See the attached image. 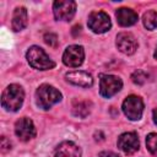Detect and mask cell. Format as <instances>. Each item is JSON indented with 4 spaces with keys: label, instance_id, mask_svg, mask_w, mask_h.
I'll list each match as a JSON object with an SVG mask.
<instances>
[{
    "label": "cell",
    "instance_id": "1",
    "mask_svg": "<svg viewBox=\"0 0 157 157\" xmlns=\"http://www.w3.org/2000/svg\"><path fill=\"white\" fill-rule=\"evenodd\" d=\"M25 98V92L18 85L7 86L1 94V105L6 110L16 112L21 108Z\"/></svg>",
    "mask_w": 157,
    "mask_h": 157
},
{
    "label": "cell",
    "instance_id": "2",
    "mask_svg": "<svg viewBox=\"0 0 157 157\" xmlns=\"http://www.w3.org/2000/svg\"><path fill=\"white\" fill-rule=\"evenodd\" d=\"M37 105L42 109H49L53 104L61 101V93L50 85H42L36 91Z\"/></svg>",
    "mask_w": 157,
    "mask_h": 157
},
{
    "label": "cell",
    "instance_id": "3",
    "mask_svg": "<svg viewBox=\"0 0 157 157\" xmlns=\"http://www.w3.org/2000/svg\"><path fill=\"white\" fill-rule=\"evenodd\" d=\"M26 58L29 65L38 70H49L55 66V63L50 60L49 56L44 53V50L37 45H33L27 50Z\"/></svg>",
    "mask_w": 157,
    "mask_h": 157
},
{
    "label": "cell",
    "instance_id": "4",
    "mask_svg": "<svg viewBox=\"0 0 157 157\" xmlns=\"http://www.w3.org/2000/svg\"><path fill=\"white\" fill-rule=\"evenodd\" d=\"M123 87V81L114 75H101L99 93L104 98H110Z\"/></svg>",
    "mask_w": 157,
    "mask_h": 157
},
{
    "label": "cell",
    "instance_id": "5",
    "mask_svg": "<svg viewBox=\"0 0 157 157\" xmlns=\"http://www.w3.org/2000/svg\"><path fill=\"white\" fill-rule=\"evenodd\" d=\"M123 112L130 120H139L142 117L144 102L139 96H129L123 102Z\"/></svg>",
    "mask_w": 157,
    "mask_h": 157
},
{
    "label": "cell",
    "instance_id": "6",
    "mask_svg": "<svg viewBox=\"0 0 157 157\" xmlns=\"http://www.w3.org/2000/svg\"><path fill=\"white\" fill-rule=\"evenodd\" d=\"M87 25H88L90 29L94 33H104V32L109 31V28L112 26L109 16L103 11L91 12V15L88 16Z\"/></svg>",
    "mask_w": 157,
    "mask_h": 157
},
{
    "label": "cell",
    "instance_id": "7",
    "mask_svg": "<svg viewBox=\"0 0 157 157\" xmlns=\"http://www.w3.org/2000/svg\"><path fill=\"white\" fill-rule=\"evenodd\" d=\"M53 12L56 20L70 21L76 12V2L72 0H59L53 4Z\"/></svg>",
    "mask_w": 157,
    "mask_h": 157
},
{
    "label": "cell",
    "instance_id": "8",
    "mask_svg": "<svg viewBox=\"0 0 157 157\" xmlns=\"http://www.w3.org/2000/svg\"><path fill=\"white\" fill-rule=\"evenodd\" d=\"M85 52L81 45H70L65 49L63 54V61L66 66L77 67L83 63Z\"/></svg>",
    "mask_w": 157,
    "mask_h": 157
},
{
    "label": "cell",
    "instance_id": "9",
    "mask_svg": "<svg viewBox=\"0 0 157 157\" xmlns=\"http://www.w3.org/2000/svg\"><path fill=\"white\" fill-rule=\"evenodd\" d=\"M15 134L21 141H28L36 136V128L29 118H21L15 124Z\"/></svg>",
    "mask_w": 157,
    "mask_h": 157
},
{
    "label": "cell",
    "instance_id": "10",
    "mask_svg": "<svg viewBox=\"0 0 157 157\" xmlns=\"http://www.w3.org/2000/svg\"><path fill=\"white\" fill-rule=\"evenodd\" d=\"M118 147L126 155H131L139 150V139L135 132H124L118 139Z\"/></svg>",
    "mask_w": 157,
    "mask_h": 157
},
{
    "label": "cell",
    "instance_id": "11",
    "mask_svg": "<svg viewBox=\"0 0 157 157\" xmlns=\"http://www.w3.org/2000/svg\"><path fill=\"white\" fill-rule=\"evenodd\" d=\"M117 47L124 54H134L137 48V42L131 33L121 32L117 36Z\"/></svg>",
    "mask_w": 157,
    "mask_h": 157
},
{
    "label": "cell",
    "instance_id": "12",
    "mask_svg": "<svg viewBox=\"0 0 157 157\" xmlns=\"http://www.w3.org/2000/svg\"><path fill=\"white\" fill-rule=\"evenodd\" d=\"M65 78L76 85V86H81V87H91L92 83H93V78L92 76L86 72V71H71V72H67L65 75Z\"/></svg>",
    "mask_w": 157,
    "mask_h": 157
},
{
    "label": "cell",
    "instance_id": "13",
    "mask_svg": "<svg viewBox=\"0 0 157 157\" xmlns=\"http://www.w3.org/2000/svg\"><path fill=\"white\" fill-rule=\"evenodd\" d=\"M54 157H81V148L71 141H64L56 147Z\"/></svg>",
    "mask_w": 157,
    "mask_h": 157
},
{
    "label": "cell",
    "instance_id": "14",
    "mask_svg": "<svg viewBox=\"0 0 157 157\" xmlns=\"http://www.w3.org/2000/svg\"><path fill=\"white\" fill-rule=\"evenodd\" d=\"M115 16H117V21L120 26L123 27H128V26H132L134 23L137 22V13L131 10V9H128V7H120L115 12Z\"/></svg>",
    "mask_w": 157,
    "mask_h": 157
},
{
    "label": "cell",
    "instance_id": "15",
    "mask_svg": "<svg viewBox=\"0 0 157 157\" xmlns=\"http://www.w3.org/2000/svg\"><path fill=\"white\" fill-rule=\"evenodd\" d=\"M27 26V10L23 6L16 7L12 16V29L15 32L22 31Z\"/></svg>",
    "mask_w": 157,
    "mask_h": 157
},
{
    "label": "cell",
    "instance_id": "16",
    "mask_svg": "<svg viewBox=\"0 0 157 157\" xmlns=\"http://www.w3.org/2000/svg\"><path fill=\"white\" fill-rule=\"evenodd\" d=\"M92 108V103L87 99H74L72 102V113L75 117L86 118Z\"/></svg>",
    "mask_w": 157,
    "mask_h": 157
},
{
    "label": "cell",
    "instance_id": "17",
    "mask_svg": "<svg viewBox=\"0 0 157 157\" xmlns=\"http://www.w3.org/2000/svg\"><path fill=\"white\" fill-rule=\"evenodd\" d=\"M142 21H144V26L147 29L157 28V12L153 11V10H148L147 12L144 13Z\"/></svg>",
    "mask_w": 157,
    "mask_h": 157
},
{
    "label": "cell",
    "instance_id": "18",
    "mask_svg": "<svg viewBox=\"0 0 157 157\" xmlns=\"http://www.w3.org/2000/svg\"><path fill=\"white\" fill-rule=\"evenodd\" d=\"M146 146H147V150L157 157V134L156 132H151L147 135L146 137Z\"/></svg>",
    "mask_w": 157,
    "mask_h": 157
},
{
    "label": "cell",
    "instance_id": "19",
    "mask_svg": "<svg viewBox=\"0 0 157 157\" xmlns=\"http://www.w3.org/2000/svg\"><path fill=\"white\" fill-rule=\"evenodd\" d=\"M147 78H148V74L142 71V70H136L131 75V80L136 85H144L147 81Z\"/></svg>",
    "mask_w": 157,
    "mask_h": 157
},
{
    "label": "cell",
    "instance_id": "20",
    "mask_svg": "<svg viewBox=\"0 0 157 157\" xmlns=\"http://www.w3.org/2000/svg\"><path fill=\"white\" fill-rule=\"evenodd\" d=\"M44 42H45L49 47L55 48V47L58 45V37H56L55 33H52V32L45 33V34H44Z\"/></svg>",
    "mask_w": 157,
    "mask_h": 157
},
{
    "label": "cell",
    "instance_id": "21",
    "mask_svg": "<svg viewBox=\"0 0 157 157\" xmlns=\"http://www.w3.org/2000/svg\"><path fill=\"white\" fill-rule=\"evenodd\" d=\"M10 150H11V142H10V140H7L5 136H2L1 137V152L2 153H6Z\"/></svg>",
    "mask_w": 157,
    "mask_h": 157
},
{
    "label": "cell",
    "instance_id": "22",
    "mask_svg": "<svg viewBox=\"0 0 157 157\" xmlns=\"http://www.w3.org/2000/svg\"><path fill=\"white\" fill-rule=\"evenodd\" d=\"M98 157H119V156L114 152H110V151H103L98 155Z\"/></svg>",
    "mask_w": 157,
    "mask_h": 157
},
{
    "label": "cell",
    "instance_id": "23",
    "mask_svg": "<svg viewBox=\"0 0 157 157\" xmlns=\"http://www.w3.org/2000/svg\"><path fill=\"white\" fill-rule=\"evenodd\" d=\"M72 29H74V31H72V33H74V36H76V32H77V29H78V31L81 29V26H75V27H74Z\"/></svg>",
    "mask_w": 157,
    "mask_h": 157
},
{
    "label": "cell",
    "instance_id": "24",
    "mask_svg": "<svg viewBox=\"0 0 157 157\" xmlns=\"http://www.w3.org/2000/svg\"><path fill=\"white\" fill-rule=\"evenodd\" d=\"M153 120H155V123L157 124V108L153 110Z\"/></svg>",
    "mask_w": 157,
    "mask_h": 157
},
{
    "label": "cell",
    "instance_id": "25",
    "mask_svg": "<svg viewBox=\"0 0 157 157\" xmlns=\"http://www.w3.org/2000/svg\"><path fill=\"white\" fill-rule=\"evenodd\" d=\"M155 58L157 59V49H156V52H155Z\"/></svg>",
    "mask_w": 157,
    "mask_h": 157
}]
</instances>
